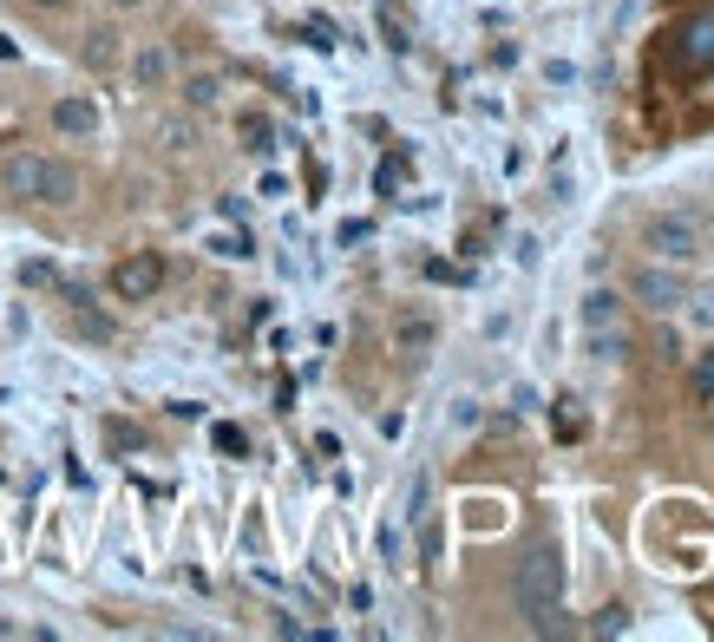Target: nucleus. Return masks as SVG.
<instances>
[{
    "label": "nucleus",
    "mask_w": 714,
    "mask_h": 642,
    "mask_svg": "<svg viewBox=\"0 0 714 642\" xmlns=\"http://www.w3.org/2000/svg\"><path fill=\"white\" fill-rule=\"evenodd\" d=\"M695 387H702V394H714V355L702 360V367H695Z\"/></svg>",
    "instance_id": "obj_18"
},
{
    "label": "nucleus",
    "mask_w": 714,
    "mask_h": 642,
    "mask_svg": "<svg viewBox=\"0 0 714 642\" xmlns=\"http://www.w3.org/2000/svg\"><path fill=\"white\" fill-rule=\"evenodd\" d=\"M216 446H223V452H236V459L249 452V439H243V427H216Z\"/></svg>",
    "instance_id": "obj_14"
},
{
    "label": "nucleus",
    "mask_w": 714,
    "mask_h": 642,
    "mask_svg": "<svg viewBox=\"0 0 714 642\" xmlns=\"http://www.w3.org/2000/svg\"><path fill=\"white\" fill-rule=\"evenodd\" d=\"M616 315H623V308H616L610 288H590V295H583V328H590V335H596V328H616Z\"/></svg>",
    "instance_id": "obj_9"
},
{
    "label": "nucleus",
    "mask_w": 714,
    "mask_h": 642,
    "mask_svg": "<svg viewBox=\"0 0 714 642\" xmlns=\"http://www.w3.org/2000/svg\"><path fill=\"white\" fill-rule=\"evenodd\" d=\"M427 342H432V322H420V315H407V322H400V348H407V355H420Z\"/></svg>",
    "instance_id": "obj_13"
},
{
    "label": "nucleus",
    "mask_w": 714,
    "mask_h": 642,
    "mask_svg": "<svg viewBox=\"0 0 714 642\" xmlns=\"http://www.w3.org/2000/svg\"><path fill=\"white\" fill-rule=\"evenodd\" d=\"M119 7H144V0H119Z\"/></svg>",
    "instance_id": "obj_19"
},
{
    "label": "nucleus",
    "mask_w": 714,
    "mask_h": 642,
    "mask_svg": "<svg viewBox=\"0 0 714 642\" xmlns=\"http://www.w3.org/2000/svg\"><path fill=\"white\" fill-rule=\"evenodd\" d=\"M184 99H191V105L204 112V105H216V99H223V79H216V72H197V79L184 85Z\"/></svg>",
    "instance_id": "obj_11"
},
{
    "label": "nucleus",
    "mask_w": 714,
    "mask_h": 642,
    "mask_svg": "<svg viewBox=\"0 0 714 642\" xmlns=\"http://www.w3.org/2000/svg\"><path fill=\"white\" fill-rule=\"evenodd\" d=\"M682 53H688V67H714V20H695V27H688Z\"/></svg>",
    "instance_id": "obj_10"
},
{
    "label": "nucleus",
    "mask_w": 714,
    "mask_h": 642,
    "mask_svg": "<svg viewBox=\"0 0 714 642\" xmlns=\"http://www.w3.org/2000/svg\"><path fill=\"white\" fill-rule=\"evenodd\" d=\"M67 308H72V322H79V335H92V342H112V322L92 308V295H85V288H67Z\"/></svg>",
    "instance_id": "obj_7"
},
{
    "label": "nucleus",
    "mask_w": 714,
    "mask_h": 642,
    "mask_svg": "<svg viewBox=\"0 0 714 642\" xmlns=\"http://www.w3.org/2000/svg\"><path fill=\"white\" fill-rule=\"evenodd\" d=\"M85 60H92V67H105V60H112V33H92V47H85Z\"/></svg>",
    "instance_id": "obj_17"
},
{
    "label": "nucleus",
    "mask_w": 714,
    "mask_h": 642,
    "mask_svg": "<svg viewBox=\"0 0 714 642\" xmlns=\"http://www.w3.org/2000/svg\"><path fill=\"white\" fill-rule=\"evenodd\" d=\"M596 630H603V636H623V630H630V610H623V603H616V610H603V623H596Z\"/></svg>",
    "instance_id": "obj_15"
},
{
    "label": "nucleus",
    "mask_w": 714,
    "mask_h": 642,
    "mask_svg": "<svg viewBox=\"0 0 714 642\" xmlns=\"http://www.w3.org/2000/svg\"><path fill=\"white\" fill-rule=\"evenodd\" d=\"M511 590H518V610H524V623L538 636H571V623H564V558L551 544H538V551L518 558Z\"/></svg>",
    "instance_id": "obj_1"
},
{
    "label": "nucleus",
    "mask_w": 714,
    "mask_h": 642,
    "mask_svg": "<svg viewBox=\"0 0 714 642\" xmlns=\"http://www.w3.org/2000/svg\"><path fill=\"white\" fill-rule=\"evenodd\" d=\"M682 308H688L702 328H714V283L708 288H688V295H682Z\"/></svg>",
    "instance_id": "obj_12"
},
{
    "label": "nucleus",
    "mask_w": 714,
    "mask_h": 642,
    "mask_svg": "<svg viewBox=\"0 0 714 642\" xmlns=\"http://www.w3.org/2000/svg\"><path fill=\"white\" fill-rule=\"evenodd\" d=\"M243 139H249V151H269V125L263 119H243Z\"/></svg>",
    "instance_id": "obj_16"
},
{
    "label": "nucleus",
    "mask_w": 714,
    "mask_h": 642,
    "mask_svg": "<svg viewBox=\"0 0 714 642\" xmlns=\"http://www.w3.org/2000/svg\"><path fill=\"white\" fill-rule=\"evenodd\" d=\"M157 288H164V256H125L112 269V295L119 302H151Z\"/></svg>",
    "instance_id": "obj_5"
},
{
    "label": "nucleus",
    "mask_w": 714,
    "mask_h": 642,
    "mask_svg": "<svg viewBox=\"0 0 714 642\" xmlns=\"http://www.w3.org/2000/svg\"><path fill=\"white\" fill-rule=\"evenodd\" d=\"M643 243H649V256H655V263L688 269V263L702 256V223H695L688 211H662V216H649Z\"/></svg>",
    "instance_id": "obj_2"
},
{
    "label": "nucleus",
    "mask_w": 714,
    "mask_h": 642,
    "mask_svg": "<svg viewBox=\"0 0 714 642\" xmlns=\"http://www.w3.org/2000/svg\"><path fill=\"white\" fill-rule=\"evenodd\" d=\"M53 125H60L67 139H92V132H99V105H92V99H60V105H53Z\"/></svg>",
    "instance_id": "obj_6"
},
{
    "label": "nucleus",
    "mask_w": 714,
    "mask_h": 642,
    "mask_svg": "<svg viewBox=\"0 0 714 642\" xmlns=\"http://www.w3.org/2000/svg\"><path fill=\"white\" fill-rule=\"evenodd\" d=\"M132 79H139L144 92L164 85V79H171V53H164V47H139V53H132Z\"/></svg>",
    "instance_id": "obj_8"
},
{
    "label": "nucleus",
    "mask_w": 714,
    "mask_h": 642,
    "mask_svg": "<svg viewBox=\"0 0 714 642\" xmlns=\"http://www.w3.org/2000/svg\"><path fill=\"white\" fill-rule=\"evenodd\" d=\"M682 295H688V276H682L675 263H649V269H636V302H649L655 315H675Z\"/></svg>",
    "instance_id": "obj_4"
},
{
    "label": "nucleus",
    "mask_w": 714,
    "mask_h": 642,
    "mask_svg": "<svg viewBox=\"0 0 714 642\" xmlns=\"http://www.w3.org/2000/svg\"><path fill=\"white\" fill-rule=\"evenodd\" d=\"M47 171H53V157L13 151V157L0 164V197H13V204H40V197H47Z\"/></svg>",
    "instance_id": "obj_3"
}]
</instances>
